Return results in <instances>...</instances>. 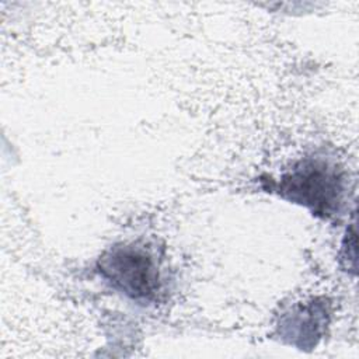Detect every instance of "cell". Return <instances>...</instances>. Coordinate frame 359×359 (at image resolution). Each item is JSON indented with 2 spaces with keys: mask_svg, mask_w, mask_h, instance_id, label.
Listing matches in <instances>:
<instances>
[{
  "mask_svg": "<svg viewBox=\"0 0 359 359\" xmlns=\"http://www.w3.org/2000/svg\"><path fill=\"white\" fill-rule=\"evenodd\" d=\"M279 192L297 203L309 206L317 215H332L341 202L342 180L337 167L320 158L299 161L285 174Z\"/></svg>",
  "mask_w": 359,
  "mask_h": 359,
  "instance_id": "obj_1",
  "label": "cell"
},
{
  "mask_svg": "<svg viewBox=\"0 0 359 359\" xmlns=\"http://www.w3.org/2000/svg\"><path fill=\"white\" fill-rule=\"evenodd\" d=\"M102 278L132 299H150L158 289V271L151 255L140 247H112L98 261Z\"/></svg>",
  "mask_w": 359,
  "mask_h": 359,
  "instance_id": "obj_2",
  "label": "cell"
}]
</instances>
